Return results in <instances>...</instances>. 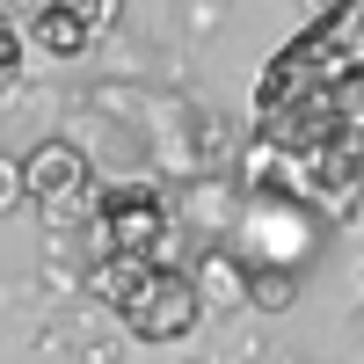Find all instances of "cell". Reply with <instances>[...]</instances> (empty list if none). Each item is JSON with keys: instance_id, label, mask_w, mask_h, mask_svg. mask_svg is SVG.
<instances>
[{"instance_id": "6da1fadb", "label": "cell", "mask_w": 364, "mask_h": 364, "mask_svg": "<svg viewBox=\"0 0 364 364\" xmlns=\"http://www.w3.org/2000/svg\"><path fill=\"white\" fill-rule=\"evenodd\" d=\"M255 132L306 168V190L321 204L343 211L364 197V0H343L269 66Z\"/></svg>"}, {"instance_id": "7a4b0ae2", "label": "cell", "mask_w": 364, "mask_h": 364, "mask_svg": "<svg viewBox=\"0 0 364 364\" xmlns=\"http://www.w3.org/2000/svg\"><path fill=\"white\" fill-rule=\"evenodd\" d=\"M102 284H109L117 321H124L132 343H182L204 321L197 284L182 277V269H161V262H102Z\"/></svg>"}, {"instance_id": "3957f363", "label": "cell", "mask_w": 364, "mask_h": 364, "mask_svg": "<svg viewBox=\"0 0 364 364\" xmlns=\"http://www.w3.org/2000/svg\"><path fill=\"white\" fill-rule=\"evenodd\" d=\"M168 240V204L154 182H117L95 204V255L102 262H154V248Z\"/></svg>"}, {"instance_id": "277c9868", "label": "cell", "mask_w": 364, "mask_h": 364, "mask_svg": "<svg viewBox=\"0 0 364 364\" xmlns=\"http://www.w3.org/2000/svg\"><path fill=\"white\" fill-rule=\"evenodd\" d=\"M124 0H15V22L29 44H44L51 58H80L87 44L117 22Z\"/></svg>"}, {"instance_id": "5b68a950", "label": "cell", "mask_w": 364, "mask_h": 364, "mask_svg": "<svg viewBox=\"0 0 364 364\" xmlns=\"http://www.w3.org/2000/svg\"><path fill=\"white\" fill-rule=\"evenodd\" d=\"M22 182H29L37 204H66L73 190H87V154H80L73 139H44L37 154L22 161Z\"/></svg>"}, {"instance_id": "8992f818", "label": "cell", "mask_w": 364, "mask_h": 364, "mask_svg": "<svg viewBox=\"0 0 364 364\" xmlns=\"http://www.w3.org/2000/svg\"><path fill=\"white\" fill-rule=\"evenodd\" d=\"M15 73H22V22H0V95L15 87Z\"/></svg>"}, {"instance_id": "52a82bcc", "label": "cell", "mask_w": 364, "mask_h": 364, "mask_svg": "<svg viewBox=\"0 0 364 364\" xmlns=\"http://www.w3.org/2000/svg\"><path fill=\"white\" fill-rule=\"evenodd\" d=\"M22 190H29L22 168H15V161H0V211H15V204H22Z\"/></svg>"}]
</instances>
